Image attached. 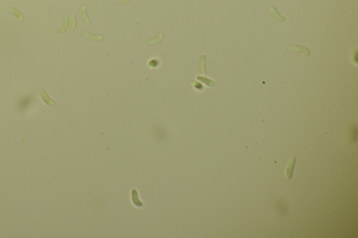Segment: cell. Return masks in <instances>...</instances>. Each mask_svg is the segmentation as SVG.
<instances>
[{
    "instance_id": "1",
    "label": "cell",
    "mask_w": 358,
    "mask_h": 238,
    "mask_svg": "<svg viewBox=\"0 0 358 238\" xmlns=\"http://www.w3.org/2000/svg\"><path fill=\"white\" fill-rule=\"evenodd\" d=\"M39 92H40L41 97L42 99H43L44 102L46 103L47 105H48L49 106H52L54 105V101H53L52 99H51V98L48 97V95L47 94L45 90H44V89H42V88H40Z\"/></svg>"
},
{
    "instance_id": "2",
    "label": "cell",
    "mask_w": 358,
    "mask_h": 238,
    "mask_svg": "<svg viewBox=\"0 0 358 238\" xmlns=\"http://www.w3.org/2000/svg\"><path fill=\"white\" fill-rule=\"evenodd\" d=\"M10 11H11V12L12 11L13 14H15L16 16H18V19L19 21H20V22L23 21V15L21 14V13H20L18 10H16V9H10Z\"/></svg>"
},
{
    "instance_id": "3",
    "label": "cell",
    "mask_w": 358,
    "mask_h": 238,
    "mask_svg": "<svg viewBox=\"0 0 358 238\" xmlns=\"http://www.w3.org/2000/svg\"><path fill=\"white\" fill-rule=\"evenodd\" d=\"M66 25H66V20L65 19V20H64V25H63V26H62V27H61V28L60 29V30L57 31V33H58V34H61V33H63L64 32V31L66 30Z\"/></svg>"
}]
</instances>
